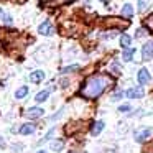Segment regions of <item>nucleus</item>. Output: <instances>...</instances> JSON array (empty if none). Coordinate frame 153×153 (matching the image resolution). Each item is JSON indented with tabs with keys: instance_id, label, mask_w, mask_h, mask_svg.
Instances as JSON below:
<instances>
[{
	"instance_id": "32",
	"label": "nucleus",
	"mask_w": 153,
	"mask_h": 153,
	"mask_svg": "<svg viewBox=\"0 0 153 153\" xmlns=\"http://www.w3.org/2000/svg\"><path fill=\"white\" fill-rule=\"evenodd\" d=\"M102 2H105V0H102Z\"/></svg>"
},
{
	"instance_id": "15",
	"label": "nucleus",
	"mask_w": 153,
	"mask_h": 153,
	"mask_svg": "<svg viewBox=\"0 0 153 153\" xmlns=\"http://www.w3.org/2000/svg\"><path fill=\"white\" fill-rule=\"evenodd\" d=\"M63 148H64V142H63V140H54V142L51 143V150H53V152H61Z\"/></svg>"
},
{
	"instance_id": "24",
	"label": "nucleus",
	"mask_w": 153,
	"mask_h": 153,
	"mask_svg": "<svg viewBox=\"0 0 153 153\" xmlns=\"http://www.w3.org/2000/svg\"><path fill=\"white\" fill-rule=\"evenodd\" d=\"M53 133H54V128H51L50 132H48L46 135H45V138H43V140H40V143H43V142H48V140H50L51 137H53Z\"/></svg>"
},
{
	"instance_id": "11",
	"label": "nucleus",
	"mask_w": 153,
	"mask_h": 153,
	"mask_svg": "<svg viewBox=\"0 0 153 153\" xmlns=\"http://www.w3.org/2000/svg\"><path fill=\"white\" fill-rule=\"evenodd\" d=\"M133 54H135V48H130V46H128V48H125V51H123L122 59L128 63V61H132V59H133Z\"/></svg>"
},
{
	"instance_id": "16",
	"label": "nucleus",
	"mask_w": 153,
	"mask_h": 153,
	"mask_svg": "<svg viewBox=\"0 0 153 153\" xmlns=\"http://www.w3.org/2000/svg\"><path fill=\"white\" fill-rule=\"evenodd\" d=\"M130 43H132V36H130V35H122V36H120V45H122V48H128Z\"/></svg>"
},
{
	"instance_id": "31",
	"label": "nucleus",
	"mask_w": 153,
	"mask_h": 153,
	"mask_svg": "<svg viewBox=\"0 0 153 153\" xmlns=\"http://www.w3.org/2000/svg\"><path fill=\"white\" fill-rule=\"evenodd\" d=\"M17 2H25V0H17Z\"/></svg>"
},
{
	"instance_id": "8",
	"label": "nucleus",
	"mask_w": 153,
	"mask_h": 153,
	"mask_svg": "<svg viewBox=\"0 0 153 153\" xmlns=\"http://www.w3.org/2000/svg\"><path fill=\"white\" fill-rule=\"evenodd\" d=\"M104 127H105V123L102 122V120H97V122H94L92 123V127H91V135H99L100 132L104 130Z\"/></svg>"
},
{
	"instance_id": "20",
	"label": "nucleus",
	"mask_w": 153,
	"mask_h": 153,
	"mask_svg": "<svg viewBox=\"0 0 153 153\" xmlns=\"http://www.w3.org/2000/svg\"><path fill=\"white\" fill-rule=\"evenodd\" d=\"M110 68H112V73L115 74V76H119V74H120V64L117 63V61H114L112 66H110Z\"/></svg>"
},
{
	"instance_id": "4",
	"label": "nucleus",
	"mask_w": 153,
	"mask_h": 153,
	"mask_svg": "<svg viewBox=\"0 0 153 153\" xmlns=\"http://www.w3.org/2000/svg\"><path fill=\"white\" fill-rule=\"evenodd\" d=\"M150 79H152V76H150L148 69H145V68H142V69L137 73V81H138L140 86H145V84H148Z\"/></svg>"
},
{
	"instance_id": "18",
	"label": "nucleus",
	"mask_w": 153,
	"mask_h": 153,
	"mask_svg": "<svg viewBox=\"0 0 153 153\" xmlns=\"http://www.w3.org/2000/svg\"><path fill=\"white\" fill-rule=\"evenodd\" d=\"M150 5V0H138V12H145Z\"/></svg>"
},
{
	"instance_id": "30",
	"label": "nucleus",
	"mask_w": 153,
	"mask_h": 153,
	"mask_svg": "<svg viewBox=\"0 0 153 153\" xmlns=\"http://www.w3.org/2000/svg\"><path fill=\"white\" fill-rule=\"evenodd\" d=\"M2 15H4V12H2V8H0V17H2Z\"/></svg>"
},
{
	"instance_id": "23",
	"label": "nucleus",
	"mask_w": 153,
	"mask_h": 153,
	"mask_svg": "<svg viewBox=\"0 0 153 153\" xmlns=\"http://www.w3.org/2000/svg\"><path fill=\"white\" fill-rule=\"evenodd\" d=\"M2 20H4L5 25H12V22H13V20H12V17H10V15H7V13L2 15Z\"/></svg>"
},
{
	"instance_id": "17",
	"label": "nucleus",
	"mask_w": 153,
	"mask_h": 153,
	"mask_svg": "<svg viewBox=\"0 0 153 153\" xmlns=\"http://www.w3.org/2000/svg\"><path fill=\"white\" fill-rule=\"evenodd\" d=\"M27 94H28V87H27V86H22L20 89H17V92H15V97H17V99H23Z\"/></svg>"
},
{
	"instance_id": "9",
	"label": "nucleus",
	"mask_w": 153,
	"mask_h": 153,
	"mask_svg": "<svg viewBox=\"0 0 153 153\" xmlns=\"http://www.w3.org/2000/svg\"><path fill=\"white\" fill-rule=\"evenodd\" d=\"M43 79H45V73H43V71H33V73L30 74V81H31V82H35V84L41 82Z\"/></svg>"
},
{
	"instance_id": "29",
	"label": "nucleus",
	"mask_w": 153,
	"mask_h": 153,
	"mask_svg": "<svg viewBox=\"0 0 153 153\" xmlns=\"http://www.w3.org/2000/svg\"><path fill=\"white\" fill-rule=\"evenodd\" d=\"M36 153H48V152H45V150H40V152H36Z\"/></svg>"
},
{
	"instance_id": "12",
	"label": "nucleus",
	"mask_w": 153,
	"mask_h": 153,
	"mask_svg": "<svg viewBox=\"0 0 153 153\" xmlns=\"http://www.w3.org/2000/svg\"><path fill=\"white\" fill-rule=\"evenodd\" d=\"M122 17H127V18H132L133 17V8L130 4H125L122 7Z\"/></svg>"
},
{
	"instance_id": "25",
	"label": "nucleus",
	"mask_w": 153,
	"mask_h": 153,
	"mask_svg": "<svg viewBox=\"0 0 153 153\" xmlns=\"http://www.w3.org/2000/svg\"><path fill=\"white\" fill-rule=\"evenodd\" d=\"M145 35H146L145 28H138V30H137V33H135V36L137 38H142V36H145Z\"/></svg>"
},
{
	"instance_id": "5",
	"label": "nucleus",
	"mask_w": 153,
	"mask_h": 153,
	"mask_svg": "<svg viewBox=\"0 0 153 153\" xmlns=\"http://www.w3.org/2000/svg\"><path fill=\"white\" fill-rule=\"evenodd\" d=\"M38 33L40 35H45V36H50V35H53L54 33V28H53V25H51V22H43V23L38 27Z\"/></svg>"
},
{
	"instance_id": "28",
	"label": "nucleus",
	"mask_w": 153,
	"mask_h": 153,
	"mask_svg": "<svg viewBox=\"0 0 153 153\" xmlns=\"http://www.w3.org/2000/svg\"><path fill=\"white\" fill-rule=\"evenodd\" d=\"M0 148H5V142H4V138L0 137Z\"/></svg>"
},
{
	"instance_id": "21",
	"label": "nucleus",
	"mask_w": 153,
	"mask_h": 153,
	"mask_svg": "<svg viewBox=\"0 0 153 153\" xmlns=\"http://www.w3.org/2000/svg\"><path fill=\"white\" fill-rule=\"evenodd\" d=\"M145 27L148 28L150 31H153V15H150V17L145 20Z\"/></svg>"
},
{
	"instance_id": "1",
	"label": "nucleus",
	"mask_w": 153,
	"mask_h": 153,
	"mask_svg": "<svg viewBox=\"0 0 153 153\" xmlns=\"http://www.w3.org/2000/svg\"><path fill=\"white\" fill-rule=\"evenodd\" d=\"M114 84V77L109 74H94L84 81L79 89V96L84 99H97Z\"/></svg>"
},
{
	"instance_id": "26",
	"label": "nucleus",
	"mask_w": 153,
	"mask_h": 153,
	"mask_svg": "<svg viewBox=\"0 0 153 153\" xmlns=\"http://www.w3.org/2000/svg\"><path fill=\"white\" fill-rule=\"evenodd\" d=\"M119 110H120V112H128V110H130V105H128V104H123V105L119 107Z\"/></svg>"
},
{
	"instance_id": "22",
	"label": "nucleus",
	"mask_w": 153,
	"mask_h": 153,
	"mask_svg": "<svg viewBox=\"0 0 153 153\" xmlns=\"http://www.w3.org/2000/svg\"><path fill=\"white\" fill-rule=\"evenodd\" d=\"M123 96H125V92H122V91H117V92L112 94V100H119V99H122Z\"/></svg>"
},
{
	"instance_id": "7",
	"label": "nucleus",
	"mask_w": 153,
	"mask_h": 153,
	"mask_svg": "<svg viewBox=\"0 0 153 153\" xmlns=\"http://www.w3.org/2000/svg\"><path fill=\"white\" fill-rule=\"evenodd\" d=\"M143 89L142 87H132V89L125 91V96L127 99H140V97H143Z\"/></svg>"
},
{
	"instance_id": "6",
	"label": "nucleus",
	"mask_w": 153,
	"mask_h": 153,
	"mask_svg": "<svg viewBox=\"0 0 153 153\" xmlns=\"http://www.w3.org/2000/svg\"><path fill=\"white\" fill-rule=\"evenodd\" d=\"M43 114H45L43 109H40V107H31V109H28L27 112H25V117H28V119L35 120V119H40Z\"/></svg>"
},
{
	"instance_id": "14",
	"label": "nucleus",
	"mask_w": 153,
	"mask_h": 153,
	"mask_svg": "<svg viewBox=\"0 0 153 153\" xmlns=\"http://www.w3.org/2000/svg\"><path fill=\"white\" fill-rule=\"evenodd\" d=\"M48 96H50L48 91H41V92H38L36 96H35V100H36L38 104H41V102H45V100H48Z\"/></svg>"
},
{
	"instance_id": "3",
	"label": "nucleus",
	"mask_w": 153,
	"mask_h": 153,
	"mask_svg": "<svg viewBox=\"0 0 153 153\" xmlns=\"http://www.w3.org/2000/svg\"><path fill=\"white\" fill-rule=\"evenodd\" d=\"M142 59L143 61L153 59V40L152 41H146V43L142 46Z\"/></svg>"
},
{
	"instance_id": "13",
	"label": "nucleus",
	"mask_w": 153,
	"mask_h": 153,
	"mask_svg": "<svg viewBox=\"0 0 153 153\" xmlns=\"http://www.w3.org/2000/svg\"><path fill=\"white\" fill-rule=\"evenodd\" d=\"M68 2H71V0H40L41 5H63Z\"/></svg>"
},
{
	"instance_id": "19",
	"label": "nucleus",
	"mask_w": 153,
	"mask_h": 153,
	"mask_svg": "<svg viewBox=\"0 0 153 153\" xmlns=\"http://www.w3.org/2000/svg\"><path fill=\"white\" fill-rule=\"evenodd\" d=\"M79 66L77 64H73V66H68V68H63L61 69V74H68V73H73V71H77Z\"/></svg>"
},
{
	"instance_id": "27",
	"label": "nucleus",
	"mask_w": 153,
	"mask_h": 153,
	"mask_svg": "<svg viewBox=\"0 0 153 153\" xmlns=\"http://www.w3.org/2000/svg\"><path fill=\"white\" fill-rule=\"evenodd\" d=\"M22 148H23L22 145H13V152H22Z\"/></svg>"
},
{
	"instance_id": "10",
	"label": "nucleus",
	"mask_w": 153,
	"mask_h": 153,
	"mask_svg": "<svg viewBox=\"0 0 153 153\" xmlns=\"http://www.w3.org/2000/svg\"><path fill=\"white\" fill-rule=\"evenodd\" d=\"M18 132H20L22 135H31V133L35 132V125H33V123H23Z\"/></svg>"
},
{
	"instance_id": "2",
	"label": "nucleus",
	"mask_w": 153,
	"mask_h": 153,
	"mask_svg": "<svg viewBox=\"0 0 153 153\" xmlns=\"http://www.w3.org/2000/svg\"><path fill=\"white\" fill-rule=\"evenodd\" d=\"M152 135H153V128H152V127H143V128L137 130L133 137H135V142L140 143V142H146Z\"/></svg>"
}]
</instances>
